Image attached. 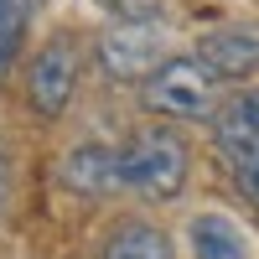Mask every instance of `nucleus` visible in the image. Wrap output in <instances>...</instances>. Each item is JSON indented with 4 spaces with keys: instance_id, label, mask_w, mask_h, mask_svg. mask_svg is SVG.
Listing matches in <instances>:
<instances>
[{
    "instance_id": "11",
    "label": "nucleus",
    "mask_w": 259,
    "mask_h": 259,
    "mask_svg": "<svg viewBox=\"0 0 259 259\" xmlns=\"http://www.w3.org/2000/svg\"><path fill=\"white\" fill-rule=\"evenodd\" d=\"M6 197H11V166H6V150H0V212H6Z\"/></svg>"
},
{
    "instance_id": "8",
    "label": "nucleus",
    "mask_w": 259,
    "mask_h": 259,
    "mask_svg": "<svg viewBox=\"0 0 259 259\" xmlns=\"http://www.w3.org/2000/svg\"><path fill=\"white\" fill-rule=\"evenodd\" d=\"M187 239H192V254L197 259H249V239L223 212H197L192 228H187Z\"/></svg>"
},
{
    "instance_id": "7",
    "label": "nucleus",
    "mask_w": 259,
    "mask_h": 259,
    "mask_svg": "<svg viewBox=\"0 0 259 259\" xmlns=\"http://www.w3.org/2000/svg\"><path fill=\"white\" fill-rule=\"evenodd\" d=\"M62 187L83 192V197H104V192H114V145H78L62 156Z\"/></svg>"
},
{
    "instance_id": "9",
    "label": "nucleus",
    "mask_w": 259,
    "mask_h": 259,
    "mask_svg": "<svg viewBox=\"0 0 259 259\" xmlns=\"http://www.w3.org/2000/svg\"><path fill=\"white\" fill-rule=\"evenodd\" d=\"M104 259H177V249H171V239L145 223V218H130L109 233V244H104Z\"/></svg>"
},
{
    "instance_id": "4",
    "label": "nucleus",
    "mask_w": 259,
    "mask_h": 259,
    "mask_svg": "<svg viewBox=\"0 0 259 259\" xmlns=\"http://www.w3.org/2000/svg\"><path fill=\"white\" fill-rule=\"evenodd\" d=\"M99 62L109 78H150L166 62V36L156 21H114L99 36Z\"/></svg>"
},
{
    "instance_id": "3",
    "label": "nucleus",
    "mask_w": 259,
    "mask_h": 259,
    "mask_svg": "<svg viewBox=\"0 0 259 259\" xmlns=\"http://www.w3.org/2000/svg\"><path fill=\"white\" fill-rule=\"evenodd\" d=\"M212 150L228 171V182L259 207V89L233 94L212 119Z\"/></svg>"
},
{
    "instance_id": "10",
    "label": "nucleus",
    "mask_w": 259,
    "mask_h": 259,
    "mask_svg": "<svg viewBox=\"0 0 259 259\" xmlns=\"http://www.w3.org/2000/svg\"><path fill=\"white\" fill-rule=\"evenodd\" d=\"M31 11H36V0H0V83H6V73L16 68V57H21Z\"/></svg>"
},
{
    "instance_id": "5",
    "label": "nucleus",
    "mask_w": 259,
    "mask_h": 259,
    "mask_svg": "<svg viewBox=\"0 0 259 259\" xmlns=\"http://www.w3.org/2000/svg\"><path fill=\"white\" fill-rule=\"evenodd\" d=\"M78 89V41L73 36H52L47 47L36 52L31 78H26V99L41 119H57L68 109V99Z\"/></svg>"
},
{
    "instance_id": "1",
    "label": "nucleus",
    "mask_w": 259,
    "mask_h": 259,
    "mask_svg": "<svg viewBox=\"0 0 259 259\" xmlns=\"http://www.w3.org/2000/svg\"><path fill=\"white\" fill-rule=\"evenodd\" d=\"M187 140L166 124L135 130L124 145H114V192H135V197L166 202L187 187Z\"/></svg>"
},
{
    "instance_id": "6",
    "label": "nucleus",
    "mask_w": 259,
    "mask_h": 259,
    "mask_svg": "<svg viewBox=\"0 0 259 259\" xmlns=\"http://www.w3.org/2000/svg\"><path fill=\"white\" fill-rule=\"evenodd\" d=\"M197 62L218 83H239L259 73V26L239 21V26H218L197 41Z\"/></svg>"
},
{
    "instance_id": "2",
    "label": "nucleus",
    "mask_w": 259,
    "mask_h": 259,
    "mask_svg": "<svg viewBox=\"0 0 259 259\" xmlns=\"http://www.w3.org/2000/svg\"><path fill=\"white\" fill-rule=\"evenodd\" d=\"M140 104L166 119H218V78L197 57H166L156 73L140 83Z\"/></svg>"
}]
</instances>
